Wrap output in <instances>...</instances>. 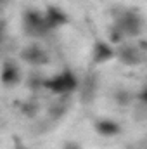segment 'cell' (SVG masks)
<instances>
[{
  "label": "cell",
  "mask_w": 147,
  "mask_h": 149,
  "mask_svg": "<svg viewBox=\"0 0 147 149\" xmlns=\"http://www.w3.org/2000/svg\"><path fill=\"white\" fill-rule=\"evenodd\" d=\"M116 26L119 28L121 33L130 35V37H137V35L142 33L144 19H142L140 12H139L137 9H128V10H123V12L119 14Z\"/></svg>",
  "instance_id": "cell-1"
},
{
  "label": "cell",
  "mask_w": 147,
  "mask_h": 149,
  "mask_svg": "<svg viewBox=\"0 0 147 149\" xmlns=\"http://www.w3.org/2000/svg\"><path fill=\"white\" fill-rule=\"evenodd\" d=\"M23 26H24V31H26L30 37L42 38L50 31V28H49V24H47V21H45V16H43L42 12H38V10H33V9H30V10L24 12Z\"/></svg>",
  "instance_id": "cell-2"
},
{
  "label": "cell",
  "mask_w": 147,
  "mask_h": 149,
  "mask_svg": "<svg viewBox=\"0 0 147 149\" xmlns=\"http://www.w3.org/2000/svg\"><path fill=\"white\" fill-rule=\"evenodd\" d=\"M47 88L49 90H52V92H55V94H69V92H73L74 88L78 87V80H76V76H74L71 71H62V73L55 74L52 80H49L47 83Z\"/></svg>",
  "instance_id": "cell-3"
},
{
  "label": "cell",
  "mask_w": 147,
  "mask_h": 149,
  "mask_svg": "<svg viewBox=\"0 0 147 149\" xmlns=\"http://www.w3.org/2000/svg\"><path fill=\"white\" fill-rule=\"evenodd\" d=\"M21 57H23L26 63H30V64H45V63L49 61L47 52H45L42 47H38V45H30V47H26V49L21 52Z\"/></svg>",
  "instance_id": "cell-4"
},
{
  "label": "cell",
  "mask_w": 147,
  "mask_h": 149,
  "mask_svg": "<svg viewBox=\"0 0 147 149\" xmlns=\"http://www.w3.org/2000/svg\"><path fill=\"white\" fill-rule=\"evenodd\" d=\"M43 16H45V21H47V24H49L50 30H52V28H57V26H62V24L68 23L66 12H64L62 9H59L57 5H50Z\"/></svg>",
  "instance_id": "cell-5"
},
{
  "label": "cell",
  "mask_w": 147,
  "mask_h": 149,
  "mask_svg": "<svg viewBox=\"0 0 147 149\" xmlns=\"http://www.w3.org/2000/svg\"><path fill=\"white\" fill-rule=\"evenodd\" d=\"M119 59L125 63V64H139L142 61V54L137 47H132V45H125L119 49Z\"/></svg>",
  "instance_id": "cell-6"
},
{
  "label": "cell",
  "mask_w": 147,
  "mask_h": 149,
  "mask_svg": "<svg viewBox=\"0 0 147 149\" xmlns=\"http://www.w3.org/2000/svg\"><path fill=\"white\" fill-rule=\"evenodd\" d=\"M95 128H97V132H99L101 135H106V137L116 135V134H119V130H121V127H119L116 121L109 120V118L99 120V121L95 123Z\"/></svg>",
  "instance_id": "cell-7"
},
{
  "label": "cell",
  "mask_w": 147,
  "mask_h": 149,
  "mask_svg": "<svg viewBox=\"0 0 147 149\" xmlns=\"http://www.w3.org/2000/svg\"><path fill=\"white\" fill-rule=\"evenodd\" d=\"M114 56L112 49L106 42H97L95 47H94V61L95 63H104V61H109L111 57Z\"/></svg>",
  "instance_id": "cell-8"
},
{
  "label": "cell",
  "mask_w": 147,
  "mask_h": 149,
  "mask_svg": "<svg viewBox=\"0 0 147 149\" xmlns=\"http://www.w3.org/2000/svg\"><path fill=\"white\" fill-rule=\"evenodd\" d=\"M95 90H97V78L94 74H88L83 81V88H81V97L85 102L92 101L94 95H95Z\"/></svg>",
  "instance_id": "cell-9"
},
{
  "label": "cell",
  "mask_w": 147,
  "mask_h": 149,
  "mask_svg": "<svg viewBox=\"0 0 147 149\" xmlns=\"http://www.w3.org/2000/svg\"><path fill=\"white\" fill-rule=\"evenodd\" d=\"M17 80H19V70L16 68V64L5 63L3 64V70H2V81L3 83H9V85H14Z\"/></svg>",
  "instance_id": "cell-10"
},
{
  "label": "cell",
  "mask_w": 147,
  "mask_h": 149,
  "mask_svg": "<svg viewBox=\"0 0 147 149\" xmlns=\"http://www.w3.org/2000/svg\"><path fill=\"white\" fill-rule=\"evenodd\" d=\"M114 99H116V102H118V104L126 106V104L132 101V94H130L128 90H125V88H118V90H116V94H114Z\"/></svg>",
  "instance_id": "cell-11"
},
{
  "label": "cell",
  "mask_w": 147,
  "mask_h": 149,
  "mask_svg": "<svg viewBox=\"0 0 147 149\" xmlns=\"http://www.w3.org/2000/svg\"><path fill=\"white\" fill-rule=\"evenodd\" d=\"M64 149H80V146L74 144V142H68V144L64 146Z\"/></svg>",
  "instance_id": "cell-12"
},
{
  "label": "cell",
  "mask_w": 147,
  "mask_h": 149,
  "mask_svg": "<svg viewBox=\"0 0 147 149\" xmlns=\"http://www.w3.org/2000/svg\"><path fill=\"white\" fill-rule=\"evenodd\" d=\"M3 33H5V30H3V23H0V42L3 40Z\"/></svg>",
  "instance_id": "cell-13"
},
{
  "label": "cell",
  "mask_w": 147,
  "mask_h": 149,
  "mask_svg": "<svg viewBox=\"0 0 147 149\" xmlns=\"http://www.w3.org/2000/svg\"><path fill=\"white\" fill-rule=\"evenodd\" d=\"M5 2H7V0H0V5H3V3H5Z\"/></svg>",
  "instance_id": "cell-14"
},
{
  "label": "cell",
  "mask_w": 147,
  "mask_h": 149,
  "mask_svg": "<svg viewBox=\"0 0 147 149\" xmlns=\"http://www.w3.org/2000/svg\"><path fill=\"white\" fill-rule=\"evenodd\" d=\"M16 149H24V148H21V146H17V148H16Z\"/></svg>",
  "instance_id": "cell-15"
}]
</instances>
